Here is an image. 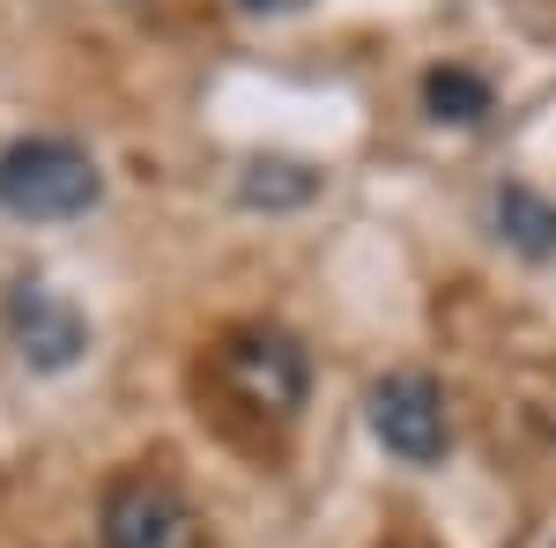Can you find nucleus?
Returning a JSON list of instances; mask_svg holds the SVG:
<instances>
[{
  "label": "nucleus",
  "mask_w": 556,
  "mask_h": 548,
  "mask_svg": "<svg viewBox=\"0 0 556 548\" xmlns=\"http://www.w3.org/2000/svg\"><path fill=\"white\" fill-rule=\"evenodd\" d=\"M104 178L89 164V149L60 141V133H23L0 149V208L23 222H67V215L97 208Z\"/></svg>",
  "instance_id": "nucleus-1"
},
{
  "label": "nucleus",
  "mask_w": 556,
  "mask_h": 548,
  "mask_svg": "<svg viewBox=\"0 0 556 548\" xmlns=\"http://www.w3.org/2000/svg\"><path fill=\"white\" fill-rule=\"evenodd\" d=\"M215 364H223V385L260 416H298L304 408V348L282 327H238Z\"/></svg>",
  "instance_id": "nucleus-2"
},
{
  "label": "nucleus",
  "mask_w": 556,
  "mask_h": 548,
  "mask_svg": "<svg viewBox=\"0 0 556 548\" xmlns=\"http://www.w3.org/2000/svg\"><path fill=\"white\" fill-rule=\"evenodd\" d=\"M104 548H201L193 505L164 474H119L104 489Z\"/></svg>",
  "instance_id": "nucleus-3"
},
{
  "label": "nucleus",
  "mask_w": 556,
  "mask_h": 548,
  "mask_svg": "<svg viewBox=\"0 0 556 548\" xmlns=\"http://www.w3.org/2000/svg\"><path fill=\"white\" fill-rule=\"evenodd\" d=\"M371 437H379L393 460L430 467L445 460L453 430H445V393L424 379V371H393V379L371 385Z\"/></svg>",
  "instance_id": "nucleus-4"
},
{
  "label": "nucleus",
  "mask_w": 556,
  "mask_h": 548,
  "mask_svg": "<svg viewBox=\"0 0 556 548\" xmlns=\"http://www.w3.org/2000/svg\"><path fill=\"white\" fill-rule=\"evenodd\" d=\"M8 334H15L30 371H67L89 348V319L52 282H15L8 290Z\"/></svg>",
  "instance_id": "nucleus-5"
},
{
  "label": "nucleus",
  "mask_w": 556,
  "mask_h": 548,
  "mask_svg": "<svg viewBox=\"0 0 556 548\" xmlns=\"http://www.w3.org/2000/svg\"><path fill=\"white\" fill-rule=\"evenodd\" d=\"M490 215H497V238L527 259H556V208L534 193V186H497L490 193Z\"/></svg>",
  "instance_id": "nucleus-6"
},
{
  "label": "nucleus",
  "mask_w": 556,
  "mask_h": 548,
  "mask_svg": "<svg viewBox=\"0 0 556 548\" xmlns=\"http://www.w3.org/2000/svg\"><path fill=\"white\" fill-rule=\"evenodd\" d=\"M424 104H430V119L475 127V119L490 112V82L468 75V67H430V75H424Z\"/></svg>",
  "instance_id": "nucleus-7"
},
{
  "label": "nucleus",
  "mask_w": 556,
  "mask_h": 548,
  "mask_svg": "<svg viewBox=\"0 0 556 548\" xmlns=\"http://www.w3.org/2000/svg\"><path fill=\"white\" fill-rule=\"evenodd\" d=\"M312 186H319V178H312L304 164H282V156H267V164H245V186H238V193H245L253 208H282V201H304Z\"/></svg>",
  "instance_id": "nucleus-8"
},
{
  "label": "nucleus",
  "mask_w": 556,
  "mask_h": 548,
  "mask_svg": "<svg viewBox=\"0 0 556 548\" xmlns=\"http://www.w3.org/2000/svg\"><path fill=\"white\" fill-rule=\"evenodd\" d=\"M245 8H290V0H245Z\"/></svg>",
  "instance_id": "nucleus-9"
}]
</instances>
